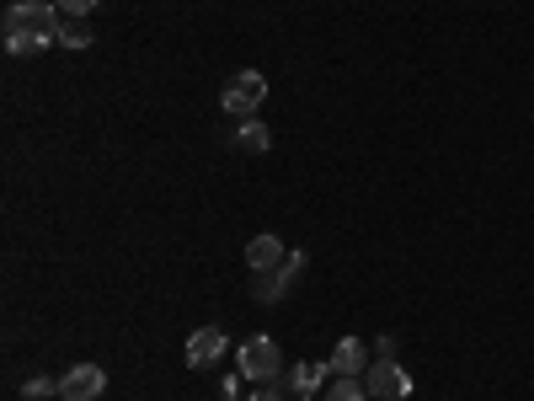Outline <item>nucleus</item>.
Listing matches in <instances>:
<instances>
[{"label": "nucleus", "instance_id": "obj_1", "mask_svg": "<svg viewBox=\"0 0 534 401\" xmlns=\"http://www.w3.org/2000/svg\"><path fill=\"white\" fill-rule=\"evenodd\" d=\"M59 27H65V11L54 0H17L6 11V49L11 54H38L59 43Z\"/></svg>", "mask_w": 534, "mask_h": 401}, {"label": "nucleus", "instance_id": "obj_2", "mask_svg": "<svg viewBox=\"0 0 534 401\" xmlns=\"http://www.w3.org/2000/svg\"><path fill=\"white\" fill-rule=\"evenodd\" d=\"M241 375L257 380V385H273L284 375V353H278L273 337H246L241 343Z\"/></svg>", "mask_w": 534, "mask_h": 401}, {"label": "nucleus", "instance_id": "obj_3", "mask_svg": "<svg viewBox=\"0 0 534 401\" xmlns=\"http://www.w3.org/2000/svg\"><path fill=\"white\" fill-rule=\"evenodd\" d=\"M267 102V81L257 70H241V75H230V86H225V97H219V107H225L230 118H257V107Z\"/></svg>", "mask_w": 534, "mask_h": 401}, {"label": "nucleus", "instance_id": "obj_4", "mask_svg": "<svg viewBox=\"0 0 534 401\" xmlns=\"http://www.w3.org/2000/svg\"><path fill=\"white\" fill-rule=\"evenodd\" d=\"M305 262H310V257L300 252V246H289L284 268H273V273H262V279H257V300H262V305H278V300H284V295H289L294 284H300Z\"/></svg>", "mask_w": 534, "mask_h": 401}, {"label": "nucleus", "instance_id": "obj_5", "mask_svg": "<svg viewBox=\"0 0 534 401\" xmlns=\"http://www.w3.org/2000/svg\"><path fill=\"white\" fill-rule=\"evenodd\" d=\"M364 385H369L380 401H406V396H412V375H406L396 359H374L369 375H364Z\"/></svg>", "mask_w": 534, "mask_h": 401}, {"label": "nucleus", "instance_id": "obj_6", "mask_svg": "<svg viewBox=\"0 0 534 401\" xmlns=\"http://www.w3.org/2000/svg\"><path fill=\"white\" fill-rule=\"evenodd\" d=\"M107 391V375L97 364H75L70 375H59V396L65 401H97Z\"/></svg>", "mask_w": 534, "mask_h": 401}, {"label": "nucleus", "instance_id": "obj_7", "mask_svg": "<svg viewBox=\"0 0 534 401\" xmlns=\"http://www.w3.org/2000/svg\"><path fill=\"white\" fill-rule=\"evenodd\" d=\"M219 353H225V332L219 327H198L187 337V369H209Z\"/></svg>", "mask_w": 534, "mask_h": 401}, {"label": "nucleus", "instance_id": "obj_8", "mask_svg": "<svg viewBox=\"0 0 534 401\" xmlns=\"http://www.w3.org/2000/svg\"><path fill=\"white\" fill-rule=\"evenodd\" d=\"M332 375H348V380H364L369 375V348L358 337H342L332 348Z\"/></svg>", "mask_w": 534, "mask_h": 401}, {"label": "nucleus", "instance_id": "obj_9", "mask_svg": "<svg viewBox=\"0 0 534 401\" xmlns=\"http://www.w3.org/2000/svg\"><path fill=\"white\" fill-rule=\"evenodd\" d=\"M284 257H289V246L278 236H257L246 246V268L257 273V279H262V273H273V268H284Z\"/></svg>", "mask_w": 534, "mask_h": 401}, {"label": "nucleus", "instance_id": "obj_10", "mask_svg": "<svg viewBox=\"0 0 534 401\" xmlns=\"http://www.w3.org/2000/svg\"><path fill=\"white\" fill-rule=\"evenodd\" d=\"M332 375V364H294V396H316L321 391V380Z\"/></svg>", "mask_w": 534, "mask_h": 401}, {"label": "nucleus", "instance_id": "obj_11", "mask_svg": "<svg viewBox=\"0 0 534 401\" xmlns=\"http://www.w3.org/2000/svg\"><path fill=\"white\" fill-rule=\"evenodd\" d=\"M235 145H241V150H251V156H262V150L273 145V134H267L257 118H241V129H235Z\"/></svg>", "mask_w": 534, "mask_h": 401}, {"label": "nucleus", "instance_id": "obj_12", "mask_svg": "<svg viewBox=\"0 0 534 401\" xmlns=\"http://www.w3.org/2000/svg\"><path fill=\"white\" fill-rule=\"evenodd\" d=\"M59 43H65V49H91L97 33H91L86 17H65V27H59Z\"/></svg>", "mask_w": 534, "mask_h": 401}, {"label": "nucleus", "instance_id": "obj_13", "mask_svg": "<svg viewBox=\"0 0 534 401\" xmlns=\"http://www.w3.org/2000/svg\"><path fill=\"white\" fill-rule=\"evenodd\" d=\"M326 401H369V385H364V380H348V375H342V380L332 385V391H326Z\"/></svg>", "mask_w": 534, "mask_h": 401}, {"label": "nucleus", "instance_id": "obj_14", "mask_svg": "<svg viewBox=\"0 0 534 401\" xmlns=\"http://www.w3.org/2000/svg\"><path fill=\"white\" fill-rule=\"evenodd\" d=\"M22 391H27V401H49V391H59V380H43V375H33V380L22 385Z\"/></svg>", "mask_w": 534, "mask_h": 401}, {"label": "nucleus", "instance_id": "obj_15", "mask_svg": "<svg viewBox=\"0 0 534 401\" xmlns=\"http://www.w3.org/2000/svg\"><path fill=\"white\" fill-rule=\"evenodd\" d=\"M59 11H65V17H91V11H97V0H54Z\"/></svg>", "mask_w": 534, "mask_h": 401}, {"label": "nucleus", "instance_id": "obj_16", "mask_svg": "<svg viewBox=\"0 0 534 401\" xmlns=\"http://www.w3.org/2000/svg\"><path fill=\"white\" fill-rule=\"evenodd\" d=\"M374 359H396V337H380V343H374Z\"/></svg>", "mask_w": 534, "mask_h": 401}, {"label": "nucleus", "instance_id": "obj_17", "mask_svg": "<svg viewBox=\"0 0 534 401\" xmlns=\"http://www.w3.org/2000/svg\"><path fill=\"white\" fill-rule=\"evenodd\" d=\"M251 401H289V396H284V391H278V385H262V391H257V396H251Z\"/></svg>", "mask_w": 534, "mask_h": 401}, {"label": "nucleus", "instance_id": "obj_18", "mask_svg": "<svg viewBox=\"0 0 534 401\" xmlns=\"http://www.w3.org/2000/svg\"><path fill=\"white\" fill-rule=\"evenodd\" d=\"M59 401H65V396H59Z\"/></svg>", "mask_w": 534, "mask_h": 401}]
</instances>
